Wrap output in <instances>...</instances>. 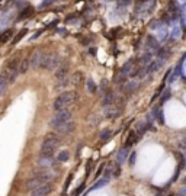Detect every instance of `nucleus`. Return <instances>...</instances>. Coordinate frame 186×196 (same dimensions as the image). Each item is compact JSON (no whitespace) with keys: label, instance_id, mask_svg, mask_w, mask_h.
<instances>
[{"label":"nucleus","instance_id":"nucleus-1","mask_svg":"<svg viewBox=\"0 0 186 196\" xmlns=\"http://www.w3.org/2000/svg\"><path fill=\"white\" fill-rule=\"evenodd\" d=\"M77 99H79V95H77L76 92H63L60 96L55 97L54 103H52V107H54L55 112L64 111L68 106H71Z\"/></svg>","mask_w":186,"mask_h":196},{"label":"nucleus","instance_id":"nucleus-2","mask_svg":"<svg viewBox=\"0 0 186 196\" xmlns=\"http://www.w3.org/2000/svg\"><path fill=\"white\" fill-rule=\"evenodd\" d=\"M60 142H61V140L57 134H52V132L47 134L44 141H42V144H41V156L52 157L55 148L60 145Z\"/></svg>","mask_w":186,"mask_h":196},{"label":"nucleus","instance_id":"nucleus-3","mask_svg":"<svg viewBox=\"0 0 186 196\" xmlns=\"http://www.w3.org/2000/svg\"><path fill=\"white\" fill-rule=\"evenodd\" d=\"M61 64V57L55 52H49V54H44L42 62H41V68L44 70H54L58 68Z\"/></svg>","mask_w":186,"mask_h":196},{"label":"nucleus","instance_id":"nucleus-4","mask_svg":"<svg viewBox=\"0 0 186 196\" xmlns=\"http://www.w3.org/2000/svg\"><path fill=\"white\" fill-rule=\"evenodd\" d=\"M71 119H73V115H71L70 111H67V109L58 111L54 116L49 119V126H51V128H55L57 125H60V123H63V122H67V121H71Z\"/></svg>","mask_w":186,"mask_h":196},{"label":"nucleus","instance_id":"nucleus-5","mask_svg":"<svg viewBox=\"0 0 186 196\" xmlns=\"http://www.w3.org/2000/svg\"><path fill=\"white\" fill-rule=\"evenodd\" d=\"M44 54L42 51H35L32 55L29 57V67L32 70H38L41 68V62H42V58H44Z\"/></svg>","mask_w":186,"mask_h":196},{"label":"nucleus","instance_id":"nucleus-6","mask_svg":"<svg viewBox=\"0 0 186 196\" xmlns=\"http://www.w3.org/2000/svg\"><path fill=\"white\" fill-rule=\"evenodd\" d=\"M51 192H52V185L44 183V185L35 187L33 190H31V196H48Z\"/></svg>","mask_w":186,"mask_h":196},{"label":"nucleus","instance_id":"nucleus-7","mask_svg":"<svg viewBox=\"0 0 186 196\" xmlns=\"http://www.w3.org/2000/svg\"><path fill=\"white\" fill-rule=\"evenodd\" d=\"M74 128H76V123H74V121L71 119V121H67V122H63L60 123V125H57L55 126V131L57 132H60V134H70V132H73L74 131Z\"/></svg>","mask_w":186,"mask_h":196},{"label":"nucleus","instance_id":"nucleus-8","mask_svg":"<svg viewBox=\"0 0 186 196\" xmlns=\"http://www.w3.org/2000/svg\"><path fill=\"white\" fill-rule=\"evenodd\" d=\"M41 185H44V180L41 179V177H38V176H33V177H31L29 180L25 182L23 189H25V190H33L35 187H38V186H41Z\"/></svg>","mask_w":186,"mask_h":196},{"label":"nucleus","instance_id":"nucleus-9","mask_svg":"<svg viewBox=\"0 0 186 196\" xmlns=\"http://www.w3.org/2000/svg\"><path fill=\"white\" fill-rule=\"evenodd\" d=\"M37 164H38L41 168H51L54 166V157L39 156V158L37 160Z\"/></svg>","mask_w":186,"mask_h":196},{"label":"nucleus","instance_id":"nucleus-10","mask_svg":"<svg viewBox=\"0 0 186 196\" xmlns=\"http://www.w3.org/2000/svg\"><path fill=\"white\" fill-rule=\"evenodd\" d=\"M114 100H115V93L112 90H108L103 95V99H102V106L103 107H109L114 105Z\"/></svg>","mask_w":186,"mask_h":196},{"label":"nucleus","instance_id":"nucleus-11","mask_svg":"<svg viewBox=\"0 0 186 196\" xmlns=\"http://www.w3.org/2000/svg\"><path fill=\"white\" fill-rule=\"evenodd\" d=\"M122 112V107H116L115 105H112L109 107H105V115L108 118H118Z\"/></svg>","mask_w":186,"mask_h":196},{"label":"nucleus","instance_id":"nucleus-12","mask_svg":"<svg viewBox=\"0 0 186 196\" xmlns=\"http://www.w3.org/2000/svg\"><path fill=\"white\" fill-rule=\"evenodd\" d=\"M68 77V64H61L57 73H55V78L57 80H63V78H67Z\"/></svg>","mask_w":186,"mask_h":196},{"label":"nucleus","instance_id":"nucleus-13","mask_svg":"<svg viewBox=\"0 0 186 196\" xmlns=\"http://www.w3.org/2000/svg\"><path fill=\"white\" fill-rule=\"evenodd\" d=\"M145 47H147V52H151V51H157L159 50V44H157V41L154 38H147V42H145Z\"/></svg>","mask_w":186,"mask_h":196},{"label":"nucleus","instance_id":"nucleus-14","mask_svg":"<svg viewBox=\"0 0 186 196\" xmlns=\"http://www.w3.org/2000/svg\"><path fill=\"white\" fill-rule=\"evenodd\" d=\"M138 87V81L137 80H131V81H128V83L125 84V87H124V90H125L126 95H131V93H134V90Z\"/></svg>","mask_w":186,"mask_h":196},{"label":"nucleus","instance_id":"nucleus-15","mask_svg":"<svg viewBox=\"0 0 186 196\" xmlns=\"http://www.w3.org/2000/svg\"><path fill=\"white\" fill-rule=\"evenodd\" d=\"M28 70H29V57L21 61V64H19V70H17V71H19V74H25Z\"/></svg>","mask_w":186,"mask_h":196},{"label":"nucleus","instance_id":"nucleus-16","mask_svg":"<svg viewBox=\"0 0 186 196\" xmlns=\"http://www.w3.org/2000/svg\"><path fill=\"white\" fill-rule=\"evenodd\" d=\"M82 80H83V74L80 73V71H77V73H74V74H73V76H71V78H70V83L73 84V86H79Z\"/></svg>","mask_w":186,"mask_h":196},{"label":"nucleus","instance_id":"nucleus-17","mask_svg":"<svg viewBox=\"0 0 186 196\" xmlns=\"http://www.w3.org/2000/svg\"><path fill=\"white\" fill-rule=\"evenodd\" d=\"M126 157H128V150H126V147H124L122 150L118 151V157H116V160H118L119 164H122V163L126 160Z\"/></svg>","mask_w":186,"mask_h":196},{"label":"nucleus","instance_id":"nucleus-18","mask_svg":"<svg viewBox=\"0 0 186 196\" xmlns=\"http://www.w3.org/2000/svg\"><path fill=\"white\" fill-rule=\"evenodd\" d=\"M7 86H9V83H7V80H6L5 76L2 74V76H0V96H3L6 93Z\"/></svg>","mask_w":186,"mask_h":196},{"label":"nucleus","instance_id":"nucleus-19","mask_svg":"<svg viewBox=\"0 0 186 196\" xmlns=\"http://www.w3.org/2000/svg\"><path fill=\"white\" fill-rule=\"evenodd\" d=\"M12 35H13V29H7L6 32H3V34L0 35V42L5 44V42H7V41H10Z\"/></svg>","mask_w":186,"mask_h":196},{"label":"nucleus","instance_id":"nucleus-20","mask_svg":"<svg viewBox=\"0 0 186 196\" xmlns=\"http://www.w3.org/2000/svg\"><path fill=\"white\" fill-rule=\"evenodd\" d=\"M68 158H70V153L67 151V150H64V151H60V153H58V156H57V161L64 163V161H67Z\"/></svg>","mask_w":186,"mask_h":196},{"label":"nucleus","instance_id":"nucleus-21","mask_svg":"<svg viewBox=\"0 0 186 196\" xmlns=\"http://www.w3.org/2000/svg\"><path fill=\"white\" fill-rule=\"evenodd\" d=\"M135 142H137V134H135V132H130V135H128V140H126L125 147H126V148H130V147H131L132 144H135Z\"/></svg>","mask_w":186,"mask_h":196},{"label":"nucleus","instance_id":"nucleus-22","mask_svg":"<svg viewBox=\"0 0 186 196\" xmlns=\"http://www.w3.org/2000/svg\"><path fill=\"white\" fill-rule=\"evenodd\" d=\"M26 32H28V29H22V31H21V32H19V34L15 36V39L12 41V45H16L17 42H19V41H21V39L25 36V35H26Z\"/></svg>","mask_w":186,"mask_h":196},{"label":"nucleus","instance_id":"nucleus-23","mask_svg":"<svg viewBox=\"0 0 186 196\" xmlns=\"http://www.w3.org/2000/svg\"><path fill=\"white\" fill-rule=\"evenodd\" d=\"M86 84H87V90L90 92V93H95V92H96V89H98V87H96V84H95V81H93L92 78H89L87 81H86Z\"/></svg>","mask_w":186,"mask_h":196},{"label":"nucleus","instance_id":"nucleus-24","mask_svg":"<svg viewBox=\"0 0 186 196\" xmlns=\"http://www.w3.org/2000/svg\"><path fill=\"white\" fill-rule=\"evenodd\" d=\"M109 137H110V131H109V129H105V131H102V132H100V140H102V141L109 140Z\"/></svg>","mask_w":186,"mask_h":196},{"label":"nucleus","instance_id":"nucleus-25","mask_svg":"<svg viewBox=\"0 0 186 196\" xmlns=\"http://www.w3.org/2000/svg\"><path fill=\"white\" fill-rule=\"evenodd\" d=\"M31 15H32V7H26V9L23 10V13H21V15H19V19H23V17L31 16Z\"/></svg>","mask_w":186,"mask_h":196},{"label":"nucleus","instance_id":"nucleus-26","mask_svg":"<svg viewBox=\"0 0 186 196\" xmlns=\"http://www.w3.org/2000/svg\"><path fill=\"white\" fill-rule=\"evenodd\" d=\"M108 182H109V179H102V180H99L98 183H96V185L93 186V189H99V187H102V186L106 185Z\"/></svg>","mask_w":186,"mask_h":196},{"label":"nucleus","instance_id":"nucleus-27","mask_svg":"<svg viewBox=\"0 0 186 196\" xmlns=\"http://www.w3.org/2000/svg\"><path fill=\"white\" fill-rule=\"evenodd\" d=\"M130 164H131V166L135 164V153H132L131 157H130Z\"/></svg>","mask_w":186,"mask_h":196},{"label":"nucleus","instance_id":"nucleus-28","mask_svg":"<svg viewBox=\"0 0 186 196\" xmlns=\"http://www.w3.org/2000/svg\"><path fill=\"white\" fill-rule=\"evenodd\" d=\"M54 2H57V0H45L44 3H42V7H45V6L51 5V3H54Z\"/></svg>","mask_w":186,"mask_h":196}]
</instances>
